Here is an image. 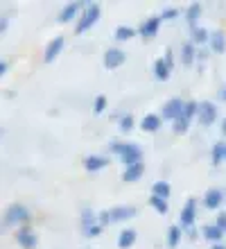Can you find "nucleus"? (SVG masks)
<instances>
[{
	"label": "nucleus",
	"instance_id": "39448f33",
	"mask_svg": "<svg viewBox=\"0 0 226 249\" xmlns=\"http://www.w3.org/2000/svg\"><path fill=\"white\" fill-rule=\"evenodd\" d=\"M197 211H199V202H197V197H188L186 204L181 206V213H179V227L183 231L194 229V222H197Z\"/></svg>",
	"mask_w": 226,
	"mask_h": 249
},
{
	"label": "nucleus",
	"instance_id": "cd10ccee",
	"mask_svg": "<svg viewBox=\"0 0 226 249\" xmlns=\"http://www.w3.org/2000/svg\"><path fill=\"white\" fill-rule=\"evenodd\" d=\"M152 195L163 197V199H170L172 188H170V184L165 181V179H158V181H154V184H152Z\"/></svg>",
	"mask_w": 226,
	"mask_h": 249
},
{
	"label": "nucleus",
	"instance_id": "5701e85b",
	"mask_svg": "<svg viewBox=\"0 0 226 249\" xmlns=\"http://www.w3.org/2000/svg\"><path fill=\"white\" fill-rule=\"evenodd\" d=\"M79 224H82V229L93 227V224H100V213H95L90 206H84V209L79 211Z\"/></svg>",
	"mask_w": 226,
	"mask_h": 249
},
{
	"label": "nucleus",
	"instance_id": "c85d7f7f",
	"mask_svg": "<svg viewBox=\"0 0 226 249\" xmlns=\"http://www.w3.org/2000/svg\"><path fill=\"white\" fill-rule=\"evenodd\" d=\"M149 206L158 213V215H168V211H170V199H163V197H156L152 195L149 197Z\"/></svg>",
	"mask_w": 226,
	"mask_h": 249
},
{
	"label": "nucleus",
	"instance_id": "6e6552de",
	"mask_svg": "<svg viewBox=\"0 0 226 249\" xmlns=\"http://www.w3.org/2000/svg\"><path fill=\"white\" fill-rule=\"evenodd\" d=\"M183 109H186V100H181V98H170L168 102L161 107V118H163V120H170V123H174V120L179 118L181 113H183Z\"/></svg>",
	"mask_w": 226,
	"mask_h": 249
},
{
	"label": "nucleus",
	"instance_id": "0eeeda50",
	"mask_svg": "<svg viewBox=\"0 0 226 249\" xmlns=\"http://www.w3.org/2000/svg\"><path fill=\"white\" fill-rule=\"evenodd\" d=\"M127 61V53H124L122 48H109V50H104V57H102V64L106 71H116L120 66H124Z\"/></svg>",
	"mask_w": 226,
	"mask_h": 249
},
{
	"label": "nucleus",
	"instance_id": "1a4fd4ad",
	"mask_svg": "<svg viewBox=\"0 0 226 249\" xmlns=\"http://www.w3.org/2000/svg\"><path fill=\"white\" fill-rule=\"evenodd\" d=\"M16 243H18L20 249H36L39 236H36V231H34L30 224H25V227L16 229Z\"/></svg>",
	"mask_w": 226,
	"mask_h": 249
},
{
	"label": "nucleus",
	"instance_id": "72a5a7b5",
	"mask_svg": "<svg viewBox=\"0 0 226 249\" xmlns=\"http://www.w3.org/2000/svg\"><path fill=\"white\" fill-rule=\"evenodd\" d=\"M158 16L163 18V23H165V20H174V18L181 16V9H176V7H168V9H163Z\"/></svg>",
	"mask_w": 226,
	"mask_h": 249
},
{
	"label": "nucleus",
	"instance_id": "7c9ffc66",
	"mask_svg": "<svg viewBox=\"0 0 226 249\" xmlns=\"http://www.w3.org/2000/svg\"><path fill=\"white\" fill-rule=\"evenodd\" d=\"M190 124H192V120L186 118V116L181 113L179 118H176L174 123H172V129H174V134H186V131L190 129Z\"/></svg>",
	"mask_w": 226,
	"mask_h": 249
},
{
	"label": "nucleus",
	"instance_id": "c9c22d12",
	"mask_svg": "<svg viewBox=\"0 0 226 249\" xmlns=\"http://www.w3.org/2000/svg\"><path fill=\"white\" fill-rule=\"evenodd\" d=\"M215 224H217L222 231H226V213H224V211H220V213H217V217H215Z\"/></svg>",
	"mask_w": 226,
	"mask_h": 249
},
{
	"label": "nucleus",
	"instance_id": "ea45409f",
	"mask_svg": "<svg viewBox=\"0 0 226 249\" xmlns=\"http://www.w3.org/2000/svg\"><path fill=\"white\" fill-rule=\"evenodd\" d=\"M222 136H226V118H222Z\"/></svg>",
	"mask_w": 226,
	"mask_h": 249
},
{
	"label": "nucleus",
	"instance_id": "dca6fc26",
	"mask_svg": "<svg viewBox=\"0 0 226 249\" xmlns=\"http://www.w3.org/2000/svg\"><path fill=\"white\" fill-rule=\"evenodd\" d=\"M163 127V118L161 113H145L140 120V129L145 134H156V131Z\"/></svg>",
	"mask_w": 226,
	"mask_h": 249
},
{
	"label": "nucleus",
	"instance_id": "a878e982",
	"mask_svg": "<svg viewBox=\"0 0 226 249\" xmlns=\"http://www.w3.org/2000/svg\"><path fill=\"white\" fill-rule=\"evenodd\" d=\"M136 34H138V27H131V25H118L116 27V41L118 43H127L129 39H134Z\"/></svg>",
	"mask_w": 226,
	"mask_h": 249
},
{
	"label": "nucleus",
	"instance_id": "2eb2a0df",
	"mask_svg": "<svg viewBox=\"0 0 226 249\" xmlns=\"http://www.w3.org/2000/svg\"><path fill=\"white\" fill-rule=\"evenodd\" d=\"M106 165H109V157H104V154H88L84 159V170L90 172V175L104 170Z\"/></svg>",
	"mask_w": 226,
	"mask_h": 249
},
{
	"label": "nucleus",
	"instance_id": "6ab92c4d",
	"mask_svg": "<svg viewBox=\"0 0 226 249\" xmlns=\"http://www.w3.org/2000/svg\"><path fill=\"white\" fill-rule=\"evenodd\" d=\"M142 175H145V163L140 161V163L127 165V168L122 170V175H120V177H122L124 184H134V181H138V179H140Z\"/></svg>",
	"mask_w": 226,
	"mask_h": 249
},
{
	"label": "nucleus",
	"instance_id": "e433bc0d",
	"mask_svg": "<svg viewBox=\"0 0 226 249\" xmlns=\"http://www.w3.org/2000/svg\"><path fill=\"white\" fill-rule=\"evenodd\" d=\"M7 71H9V64H7V61H0V77H5Z\"/></svg>",
	"mask_w": 226,
	"mask_h": 249
},
{
	"label": "nucleus",
	"instance_id": "37998d69",
	"mask_svg": "<svg viewBox=\"0 0 226 249\" xmlns=\"http://www.w3.org/2000/svg\"><path fill=\"white\" fill-rule=\"evenodd\" d=\"M84 249H90V247H84Z\"/></svg>",
	"mask_w": 226,
	"mask_h": 249
},
{
	"label": "nucleus",
	"instance_id": "a211bd4d",
	"mask_svg": "<svg viewBox=\"0 0 226 249\" xmlns=\"http://www.w3.org/2000/svg\"><path fill=\"white\" fill-rule=\"evenodd\" d=\"M190 41H192L197 48H206L208 43H210V32H208L206 27L194 25V27H190Z\"/></svg>",
	"mask_w": 226,
	"mask_h": 249
},
{
	"label": "nucleus",
	"instance_id": "412c9836",
	"mask_svg": "<svg viewBox=\"0 0 226 249\" xmlns=\"http://www.w3.org/2000/svg\"><path fill=\"white\" fill-rule=\"evenodd\" d=\"M152 72H154V79H158V82H168L170 75H172V68H170V64L163 59V57H158V59L154 61Z\"/></svg>",
	"mask_w": 226,
	"mask_h": 249
},
{
	"label": "nucleus",
	"instance_id": "f03ea898",
	"mask_svg": "<svg viewBox=\"0 0 226 249\" xmlns=\"http://www.w3.org/2000/svg\"><path fill=\"white\" fill-rule=\"evenodd\" d=\"M138 215L136 206H111L106 211H100V224L109 227V224H120V222H129L131 217Z\"/></svg>",
	"mask_w": 226,
	"mask_h": 249
},
{
	"label": "nucleus",
	"instance_id": "79ce46f5",
	"mask_svg": "<svg viewBox=\"0 0 226 249\" xmlns=\"http://www.w3.org/2000/svg\"><path fill=\"white\" fill-rule=\"evenodd\" d=\"M222 98H224V102H226V89H224V93H222Z\"/></svg>",
	"mask_w": 226,
	"mask_h": 249
},
{
	"label": "nucleus",
	"instance_id": "20e7f679",
	"mask_svg": "<svg viewBox=\"0 0 226 249\" xmlns=\"http://www.w3.org/2000/svg\"><path fill=\"white\" fill-rule=\"evenodd\" d=\"M100 16H102V7L97 5V2H88L86 9L82 12V16H79L77 25H75V34H84V32H88L90 27H95Z\"/></svg>",
	"mask_w": 226,
	"mask_h": 249
},
{
	"label": "nucleus",
	"instance_id": "bb28decb",
	"mask_svg": "<svg viewBox=\"0 0 226 249\" xmlns=\"http://www.w3.org/2000/svg\"><path fill=\"white\" fill-rule=\"evenodd\" d=\"M222 161H226V143H215L210 147V163L213 165H220Z\"/></svg>",
	"mask_w": 226,
	"mask_h": 249
},
{
	"label": "nucleus",
	"instance_id": "9b49d317",
	"mask_svg": "<svg viewBox=\"0 0 226 249\" xmlns=\"http://www.w3.org/2000/svg\"><path fill=\"white\" fill-rule=\"evenodd\" d=\"M163 25V18L161 16H149V18H145L138 25V36H142V39H154L156 34H158V30H161Z\"/></svg>",
	"mask_w": 226,
	"mask_h": 249
},
{
	"label": "nucleus",
	"instance_id": "c756f323",
	"mask_svg": "<svg viewBox=\"0 0 226 249\" xmlns=\"http://www.w3.org/2000/svg\"><path fill=\"white\" fill-rule=\"evenodd\" d=\"M134 127H136V118L131 116V113H122V116H118V129L122 131V134H129Z\"/></svg>",
	"mask_w": 226,
	"mask_h": 249
},
{
	"label": "nucleus",
	"instance_id": "aec40b11",
	"mask_svg": "<svg viewBox=\"0 0 226 249\" xmlns=\"http://www.w3.org/2000/svg\"><path fill=\"white\" fill-rule=\"evenodd\" d=\"M224 233L226 231H222L220 227L215 222H210V224H204V229H201V236L206 238L210 245H217V243H222V238H224Z\"/></svg>",
	"mask_w": 226,
	"mask_h": 249
},
{
	"label": "nucleus",
	"instance_id": "f8f14e48",
	"mask_svg": "<svg viewBox=\"0 0 226 249\" xmlns=\"http://www.w3.org/2000/svg\"><path fill=\"white\" fill-rule=\"evenodd\" d=\"M64 43H66V39L59 34V36H54L52 41H48V46H45V50H43V61L45 64H54L57 61V57L61 54V50H64Z\"/></svg>",
	"mask_w": 226,
	"mask_h": 249
},
{
	"label": "nucleus",
	"instance_id": "4468645a",
	"mask_svg": "<svg viewBox=\"0 0 226 249\" xmlns=\"http://www.w3.org/2000/svg\"><path fill=\"white\" fill-rule=\"evenodd\" d=\"M222 204H224V190L222 188H208L204 195V209L206 211H217L220 213Z\"/></svg>",
	"mask_w": 226,
	"mask_h": 249
},
{
	"label": "nucleus",
	"instance_id": "2f4dec72",
	"mask_svg": "<svg viewBox=\"0 0 226 249\" xmlns=\"http://www.w3.org/2000/svg\"><path fill=\"white\" fill-rule=\"evenodd\" d=\"M106 107H109V98H106V95H97L95 102H93V113H95V116H102V113L106 111Z\"/></svg>",
	"mask_w": 226,
	"mask_h": 249
},
{
	"label": "nucleus",
	"instance_id": "7ed1b4c3",
	"mask_svg": "<svg viewBox=\"0 0 226 249\" xmlns=\"http://www.w3.org/2000/svg\"><path fill=\"white\" fill-rule=\"evenodd\" d=\"M32 220V213L27 209L25 204H12V206H7L5 211V217H2V222H5V229L9 227H25L27 222Z\"/></svg>",
	"mask_w": 226,
	"mask_h": 249
},
{
	"label": "nucleus",
	"instance_id": "58836bf2",
	"mask_svg": "<svg viewBox=\"0 0 226 249\" xmlns=\"http://www.w3.org/2000/svg\"><path fill=\"white\" fill-rule=\"evenodd\" d=\"M188 233V238H197V229H190V231H186Z\"/></svg>",
	"mask_w": 226,
	"mask_h": 249
},
{
	"label": "nucleus",
	"instance_id": "423d86ee",
	"mask_svg": "<svg viewBox=\"0 0 226 249\" xmlns=\"http://www.w3.org/2000/svg\"><path fill=\"white\" fill-rule=\"evenodd\" d=\"M217 116H220V111H217V105H215V102H210V100L199 102L197 123H199L201 127H210V124H215V123H217Z\"/></svg>",
	"mask_w": 226,
	"mask_h": 249
},
{
	"label": "nucleus",
	"instance_id": "473e14b6",
	"mask_svg": "<svg viewBox=\"0 0 226 249\" xmlns=\"http://www.w3.org/2000/svg\"><path fill=\"white\" fill-rule=\"evenodd\" d=\"M102 231H104L102 224H93V227L82 229V236H84V238H97V236H102Z\"/></svg>",
	"mask_w": 226,
	"mask_h": 249
},
{
	"label": "nucleus",
	"instance_id": "f704fd0d",
	"mask_svg": "<svg viewBox=\"0 0 226 249\" xmlns=\"http://www.w3.org/2000/svg\"><path fill=\"white\" fill-rule=\"evenodd\" d=\"M163 59L168 61V64H170V68H172V71H174L176 61H174V53H172V48H168V50H165V54H163Z\"/></svg>",
	"mask_w": 226,
	"mask_h": 249
},
{
	"label": "nucleus",
	"instance_id": "393cba45",
	"mask_svg": "<svg viewBox=\"0 0 226 249\" xmlns=\"http://www.w3.org/2000/svg\"><path fill=\"white\" fill-rule=\"evenodd\" d=\"M181 238H183V229H181L179 224H170L168 227V236H165V243H168L170 249H176L181 243Z\"/></svg>",
	"mask_w": 226,
	"mask_h": 249
},
{
	"label": "nucleus",
	"instance_id": "4be33fe9",
	"mask_svg": "<svg viewBox=\"0 0 226 249\" xmlns=\"http://www.w3.org/2000/svg\"><path fill=\"white\" fill-rule=\"evenodd\" d=\"M136 238H138L136 229H131V227H124V229L118 233V249H129V247H134Z\"/></svg>",
	"mask_w": 226,
	"mask_h": 249
},
{
	"label": "nucleus",
	"instance_id": "f257e3e1",
	"mask_svg": "<svg viewBox=\"0 0 226 249\" xmlns=\"http://www.w3.org/2000/svg\"><path fill=\"white\" fill-rule=\"evenodd\" d=\"M109 152L120 159V163H122L124 168L142 161V147L138 143H134V141H111Z\"/></svg>",
	"mask_w": 226,
	"mask_h": 249
},
{
	"label": "nucleus",
	"instance_id": "b1692460",
	"mask_svg": "<svg viewBox=\"0 0 226 249\" xmlns=\"http://www.w3.org/2000/svg\"><path fill=\"white\" fill-rule=\"evenodd\" d=\"M201 14H204V7H201L199 2H192V5H188V9L183 12V18L188 20V25L190 27H194L197 23H199Z\"/></svg>",
	"mask_w": 226,
	"mask_h": 249
},
{
	"label": "nucleus",
	"instance_id": "9d476101",
	"mask_svg": "<svg viewBox=\"0 0 226 249\" xmlns=\"http://www.w3.org/2000/svg\"><path fill=\"white\" fill-rule=\"evenodd\" d=\"M86 5L88 2H66L64 7H61V12H59V23H72V20L82 16V12L86 9Z\"/></svg>",
	"mask_w": 226,
	"mask_h": 249
},
{
	"label": "nucleus",
	"instance_id": "a19ab883",
	"mask_svg": "<svg viewBox=\"0 0 226 249\" xmlns=\"http://www.w3.org/2000/svg\"><path fill=\"white\" fill-rule=\"evenodd\" d=\"M210 249H226V245H222V243H217V245H210Z\"/></svg>",
	"mask_w": 226,
	"mask_h": 249
},
{
	"label": "nucleus",
	"instance_id": "4c0bfd02",
	"mask_svg": "<svg viewBox=\"0 0 226 249\" xmlns=\"http://www.w3.org/2000/svg\"><path fill=\"white\" fill-rule=\"evenodd\" d=\"M7 23H9V18H7V16H2V18H0V34H5Z\"/></svg>",
	"mask_w": 226,
	"mask_h": 249
},
{
	"label": "nucleus",
	"instance_id": "f3484780",
	"mask_svg": "<svg viewBox=\"0 0 226 249\" xmlns=\"http://www.w3.org/2000/svg\"><path fill=\"white\" fill-rule=\"evenodd\" d=\"M208 48H210L213 54L226 53V32L224 30H213V32H210V43H208Z\"/></svg>",
	"mask_w": 226,
	"mask_h": 249
},
{
	"label": "nucleus",
	"instance_id": "ddd939ff",
	"mask_svg": "<svg viewBox=\"0 0 226 249\" xmlns=\"http://www.w3.org/2000/svg\"><path fill=\"white\" fill-rule=\"evenodd\" d=\"M199 59V48L194 46L192 41H186L183 46H181L179 50V61L181 66H186V68H190V66H194V61Z\"/></svg>",
	"mask_w": 226,
	"mask_h": 249
}]
</instances>
